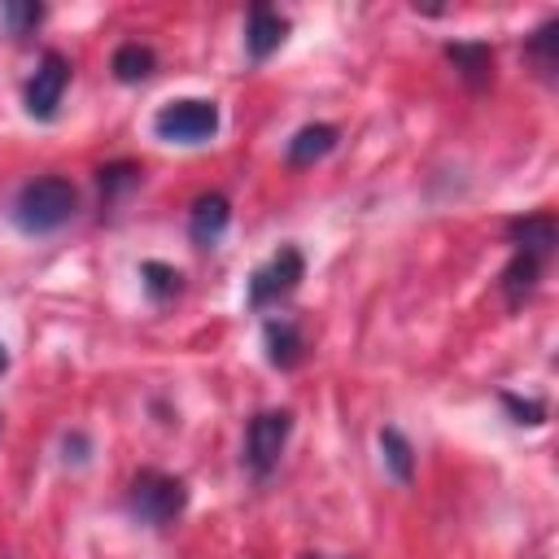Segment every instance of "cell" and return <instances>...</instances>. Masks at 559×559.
I'll list each match as a JSON object with an SVG mask.
<instances>
[{"label":"cell","mask_w":559,"mask_h":559,"mask_svg":"<svg viewBox=\"0 0 559 559\" xmlns=\"http://www.w3.org/2000/svg\"><path fill=\"white\" fill-rule=\"evenodd\" d=\"M74 205H79V192L66 175H39V179L22 183V192L13 197V223L26 236H48L70 223Z\"/></svg>","instance_id":"obj_1"},{"label":"cell","mask_w":559,"mask_h":559,"mask_svg":"<svg viewBox=\"0 0 559 559\" xmlns=\"http://www.w3.org/2000/svg\"><path fill=\"white\" fill-rule=\"evenodd\" d=\"M127 507H131V515H135L140 524L162 528V524H170V520L183 515V507H188V485H183L179 476H166V472H153V467H148V472H140V476L131 480Z\"/></svg>","instance_id":"obj_2"},{"label":"cell","mask_w":559,"mask_h":559,"mask_svg":"<svg viewBox=\"0 0 559 559\" xmlns=\"http://www.w3.org/2000/svg\"><path fill=\"white\" fill-rule=\"evenodd\" d=\"M218 122L223 118H218V105L214 100L179 96V100H166L153 114V135L157 140H170V144H205V140H214Z\"/></svg>","instance_id":"obj_3"},{"label":"cell","mask_w":559,"mask_h":559,"mask_svg":"<svg viewBox=\"0 0 559 559\" xmlns=\"http://www.w3.org/2000/svg\"><path fill=\"white\" fill-rule=\"evenodd\" d=\"M306 275V258L297 245H284L280 253H271L253 275H249V306L253 310H266L275 306L280 297H288Z\"/></svg>","instance_id":"obj_4"},{"label":"cell","mask_w":559,"mask_h":559,"mask_svg":"<svg viewBox=\"0 0 559 559\" xmlns=\"http://www.w3.org/2000/svg\"><path fill=\"white\" fill-rule=\"evenodd\" d=\"M288 437H293V415L288 411H262V415H253L249 419V432H245V463L258 476H266L280 463Z\"/></svg>","instance_id":"obj_5"},{"label":"cell","mask_w":559,"mask_h":559,"mask_svg":"<svg viewBox=\"0 0 559 559\" xmlns=\"http://www.w3.org/2000/svg\"><path fill=\"white\" fill-rule=\"evenodd\" d=\"M66 87H70V61L61 52H44L35 74L26 79V114L39 118V122L52 118L61 96H66Z\"/></svg>","instance_id":"obj_6"},{"label":"cell","mask_w":559,"mask_h":559,"mask_svg":"<svg viewBox=\"0 0 559 559\" xmlns=\"http://www.w3.org/2000/svg\"><path fill=\"white\" fill-rule=\"evenodd\" d=\"M507 240L515 245V253L524 258H537L542 266L550 262L555 253V240H559V227L550 214H524V218H511L507 223Z\"/></svg>","instance_id":"obj_7"},{"label":"cell","mask_w":559,"mask_h":559,"mask_svg":"<svg viewBox=\"0 0 559 559\" xmlns=\"http://www.w3.org/2000/svg\"><path fill=\"white\" fill-rule=\"evenodd\" d=\"M227 223H231L227 197L223 192H201L192 201V214H188V236H192V245L210 249V245H218V236L227 231Z\"/></svg>","instance_id":"obj_8"},{"label":"cell","mask_w":559,"mask_h":559,"mask_svg":"<svg viewBox=\"0 0 559 559\" xmlns=\"http://www.w3.org/2000/svg\"><path fill=\"white\" fill-rule=\"evenodd\" d=\"M284 35H288V22H284L271 4H253V9H249V22H245V48H249L253 61H266V57L284 44Z\"/></svg>","instance_id":"obj_9"},{"label":"cell","mask_w":559,"mask_h":559,"mask_svg":"<svg viewBox=\"0 0 559 559\" xmlns=\"http://www.w3.org/2000/svg\"><path fill=\"white\" fill-rule=\"evenodd\" d=\"M445 57L450 66L459 70V79L467 87H485L493 79V48L485 39H459V44H445Z\"/></svg>","instance_id":"obj_10"},{"label":"cell","mask_w":559,"mask_h":559,"mask_svg":"<svg viewBox=\"0 0 559 559\" xmlns=\"http://www.w3.org/2000/svg\"><path fill=\"white\" fill-rule=\"evenodd\" d=\"M336 148V127L332 122H310L288 140V166H314Z\"/></svg>","instance_id":"obj_11"},{"label":"cell","mask_w":559,"mask_h":559,"mask_svg":"<svg viewBox=\"0 0 559 559\" xmlns=\"http://www.w3.org/2000/svg\"><path fill=\"white\" fill-rule=\"evenodd\" d=\"M262 341H266V358H271V367L293 371V367L301 362L306 341H301L297 323H288V319H271V323H266V332H262Z\"/></svg>","instance_id":"obj_12"},{"label":"cell","mask_w":559,"mask_h":559,"mask_svg":"<svg viewBox=\"0 0 559 559\" xmlns=\"http://www.w3.org/2000/svg\"><path fill=\"white\" fill-rule=\"evenodd\" d=\"M524 57L537 66V74H542V79H555V70H559V22H555V17H550V22H542V26L528 35Z\"/></svg>","instance_id":"obj_13"},{"label":"cell","mask_w":559,"mask_h":559,"mask_svg":"<svg viewBox=\"0 0 559 559\" xmlns=\"http://www.w3.org/2000/svg\"><path fill=\"white\" fill-rule=\"evenodd\" d=\"M114 79L118 83H140V79H148L153 74V66H157V57H153V48L148 44H118L114 48Z\"/></svg>","instance_id":"obj_14"},{"label":"cell","mask_w":559,"mask_h":559,"mask_svg":"<svg viewBox=\"0 0 559 559\" xmlns=\"http://www.w3.org/2000/svg\"><path fill=\"white\" fill-rule=\"evenodd\" d=\"M537 280H542V262H537V258L515 253V258L507 262V271H502V293H507V301H511V306H520L524 297H533Z\"/></svg>","instance_id":"obj_15"},{"label":"cell","mask_w":559,"mask_h":559,"mask_svg":"<svg viewBox=\"0 0 559 559\" xmlns=\"http://www.w3.org/2000/svg\"><path fill=\"white\" fill-rule=\"evenodd\" d=\"M380 450H384L389 472H393L402 485H411V476H415V450H411V441H406L397 428H384V432H380Z\"/></svg>","instance_id":"obj_16"},{"label":"cell","mask_w":559,"mask_h":559,"mask_svg":"<svg viewBox=\"0 0 559 559\" xmlns=\"http://www.w3.org/2000/svg\"><path fill=\"white\" fill-rule=\"evenodd\" d=\"M140 275H144L148 297H157V301H166V297H175V293H179V271H175V266H166V262H144V266H140Z\"/></svg>","instance_id":"obj_17"},{"label":"cell","mask_w":559,"mask_h":559,"mask_svg":"<svg viewBox=\"0 0 559 559\" xmlns=\"http://www.w3.org/2000/svg\"><path fill=\"white\" fill-rule=\"evenodd\" d=\"M0 17H4V26L13 35H26V31H35L44 22V4H4Z\"/></svg>","instance_id":"obj_18"},{"label":"cell","mask_w":559,"mask_h":559,"mask_svg":"<svg viewBox=\"0 0 559 559\" xmlns=\"http://www.w3.org/2000/svg\"><path fill=\"white\" fill-rule=\"evenodd\" d=\"M502 406L515 415V424H542L546 419V406L542 402H520L515 393H502Z\"/></svg>","instance_id":"obj_19"},{"label":"cell","mask_w":559,"mask_h":559,"mask_svg":"<svg viewBox=\"0 0 559 559\" xmlns=\"http://www.w3.org/2000/svg\"><path fill=\"white\" fill-rule=\"evenodd\" d=\"M140 179V170H131V166H109V170H100V188H109V192H118V188H127V183H135Z\"/></svg>","instance_id":"obj_20"},{"label":"cell","mask_w":559,"mask_h":559,"mask_svg":"<svg viewBox=\"0 0 559 559\" xmlns=\"http://www.w3.org/2000/svg\"><path fill=\"white\" fill-rule=\"evenodd\" d=\"M9 371V349H4V341H0V376Z\"/></svg>","instance_id":"obj_21"},{"label":"cell","mask_w":559,"mask_h":559,"mask_svg":"<svg viewBox=\"0 0 559 559\" xmlns=\"http://www.w3.org/2000/svg\"><path fill=\"white\" fill-rule=\"evenodd\" d=\"M306 559H332V555H306Z\"/></svg>","instance_id":"obj_22"}]
</instances>
